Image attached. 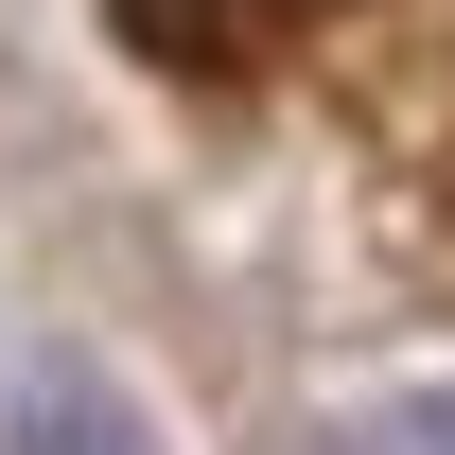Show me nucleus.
<instances>
[{"instance_id":"nucleus-1","label":"nucleus","mask_w":455,"mask_h":455,"mask_svg":"<svg viewBox=\"0 0 455 455\" xmlns=\"http://www.w3.org/2000/svg\"><path fill=\"white\" fill-rule=\"evenodd\" d=\"M315 455H455V368H420V386H368L315 420Z\"/></svg>"},{"instance_id":"nucleus-2","label":"nucleus","mask_w":455,"mask_h":455,"mask_svg":"<svg viewBox=\"0 0 455 455\" xmlns=\"http://www.w3.org/2000/svg\"><path fill=\"white\" fill-rule=\"evenodd\" d=\"M18 455H140V420H123L88 368H36V403H18Z\"/></svg>"}]
</instances>
